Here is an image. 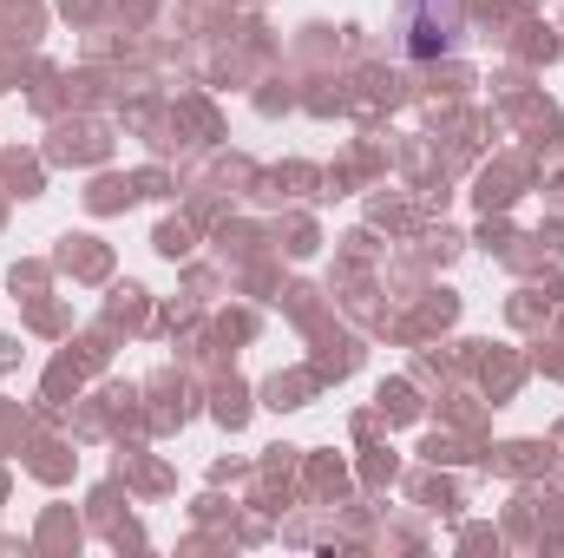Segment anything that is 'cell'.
I'll return each instance as SVG.
<instances>
[{
  "mask_svg": "<svg viewBox=\"0 0 564 558\" xmlns=\"http://www.w3.org/2000/svg\"><path fill=\"white\" fill-rule=\"evenodd\" d=\"M401 33L414 60H440L459 33V0H408L401 7Z\"/></svg>",
  "mask_w": 564,
  "mask_h": 558,
  "instance_id": "6da1fadb",
  "label": "cell"
}]
</instances>
